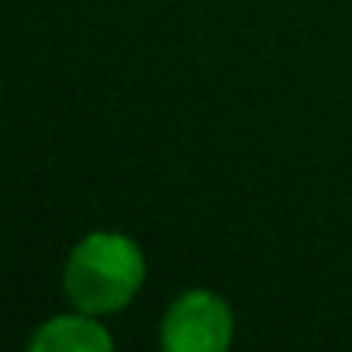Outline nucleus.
Instances as JSON below:
<instances>
[{
    "mask_svg": "<svg viewBox=\"0 0 352 352\" xmlns=\"http://www.w3.org/2000/svg\"><path fill=\"white\" fill-rule=\"evenodd\" d=\"M235 335V314L214 290H184L162 318L159 342L166 352H225Z\"/></svg>",
    "mask_w": 352,
    "mask_h": 352,
    "instance_id": "obj_2",
    "label": "nucleus"
},
{
    "mask_svg": "<svg viewBox=\"0 0 352 352\" xmlns=\"http://www.w3.org/2000/svg\"><path fill=\"white\" fill-rule=\"evenodd\" d=\"M28 345L35 352H107L114 349V338L97 321V314L73 311V314L49 318Z\"/></svg>",
    "mask_w": 352,
    "mask_h": 352,
    "instance_id": "obj_3",
    "label": "nucleus"
},
{
    "mask_svg": "<svg viewBox=\"0 0 352 352\" xmlns=\"http://www.w3.org/2000/svg\"><path fill=\"white\" fill-rule=\"evenodd\" d=\"M145 283V256L138 242L124 232H90L83 235L63 270L66 297L76 311L114 314L135 300Z\"/></svg>",
    "mask_w": 352,
    "mask_h": 352,
    "instance_id": "obj_1",
    "label": "nucleus"
}]
</instances>
